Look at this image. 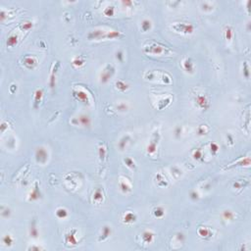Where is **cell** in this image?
<instances>
[{
    "instance_id": "24",
    "label": "cell",
    "mask_w": 251,
    "mask_h": 251,
    "mask_svg": "<svg viewBox=\"0 0 251 251\" xmlns=\"http://www.w3.org/2000/svg\"><path fill=\"white\" fill-rule=\"evenodd\" d=\"M116 87H117V89H119L120 91H126L128 89L130 85L128 84H126L123 81H118V82H116Z\"/></svg>"
},
{
    "instance_id": "23",
    "label": "cell",
    "mask_w": 251,
    "mask_h": 251,
    "mask_svg": "<svg viewBox=\"0 0 251 251\" xmlns=\"http://www.w3.org/2000/svg\"><path fill=\"white\" fill-rule=\"evenodd\" d=\"M151 27H152V23L150 20L144 19L141 22V30L143 32H148L149 30H151Z\"/></svg>"
},
{
    "instance_id": "46",
    "label": "cell",
    "mask_w": 251,
    "mask_h": 251,
    "mask_svg": "<svg viewBox=\"0 0 251 251\" xmlns=\"http://www.w3.org/2000/svg\"><path fill=\"white\" fill-rule=\"evenodd\" d=\"M123 57H124L123 52H122V51L117 52V59L120 61V62H122V61H123Z\"/></svg>"
},
{
    "instance_id": "48",
    "label": "cell",
    "mask_w": 251,
    "mask_h": 251,
    "mask_svg": "<svg viewBox=\"0 0 251 251\" xmlns=\"http://www.w3.org/2000/svg\"><path fill=\"white\" fill-rule=\"evenodd\" d=\"M27 249H29V250H41V249H43V248H42V247H40V246H30Z\"/></svg>"
},
{
    "instance_id": "32",
    "label": "cell",
    "mask_w": 251,
    "mask_h": 251,
    "mask_svg": "<svg viewBox=\"0 0 251 251\" xmlns=\"http://www.w3.org/2000/svg\"><path fill=\"white\" fill-rule=\"evenodd\" d=\"M72 64L73 65H74L75 67H82V65H84V61L82 59L81 57H76V58H74V59H73V61H72Z\"/></svg>"
},
{
    "instance_id": "42",
    "label": "cell",
    "mask_w": 251,
    "mask_h": 251,
    "mask_svg": "<svg viewBox=\"0 0 251 251\" xmlns=\"http://www.w3.org/2000/svg\"><path fill=\"white\" fill-rule=\"evenodd\" d=\"M98 152H99V158H100V160H104V158H105V156H106V150H105V148H104L103 146H100Z\"/></svg>"
},
{
    "instance_id": "27",
    "label": "cell",
    "mask_w": 251,
    "mask_h": 251,
    "mask_svg": "<svg viewBox=\"0 0 251 251\" xmlns=\"http://www.w3.org/2000/svg\"><path fill=\"white\" fill-rule=\"evenodd\" d=\"M156 149H157V143H156V141H154V140H152V141L147 145L146 151H147L148 154H154L156 152Z\"/></svg>"
},
{
    "instance_id": "5",
    "label": "cell",
    "mask_w": 251,
    "mask_h": 251,
    "mask_svg": "<svg viewBox=\"0 0 251 251\" xmlns=\"http://www.w3.org/2000/svg\"><path fill=\"white\" fill-rule=\"evenodd\" d=\"M72 123L75 126H82V127H90L91 125V120L89 118V116L87 115H81L79 116L78 118H74L72 120Z\"/></svg>"
},
{
    "instance_id": "33",
    "label": "cell",
    "mask_w": 251,
    "mask_h": 251,
    "mask_svg": "<svg viewBox=\"0 0 251 251\" xmlns=\"http://www.w3.org/2000/svg\"><path fill=\"white\" fill-rule=\"evenodd\" d=\"M11 215V211L9 209L8 207H5V206H2L1 207V216L3 218H9Z\"/></svg>"
},
{
    "instance_id": "3",
    "label": "cell",
    "mask_w": 251,
    "mask_h": 251,
    "mask_svg": "<svg viewBox=\"0 0 251 251\" xmlns=\"http://www.w3.org/2000/svg\"><path fill=\"white\" fill-rule=\"evenodd\" d=\"M108 30L104 29H96L88 33L87 38L89 40H100V39H107Z\"/></svg>"
},
{
    "instance_id": "39",
    "label": "cell",
    "mask_w": 251,
    "mask_h": 251,
    "mask_svg": "<svg viewBox=\"0 0 251 251\" xmlns=\"http://www.w3.org/2000/svg\"><path fill=\"white\" fill-rule=\"evenodd\" d=\"M32 26H33L32 22H30V21H27V22L23 23V25H22V30H30V29H32Z\"/></svg>"
},
{
    "instance_id": "12",
    "label": "cell",
    "mask_w": 251,
    "mask_h": 251,
    "mask_svg": "<svg viewBox=\"0 0 251 251\" xmlns=\"http://www.w3.org/2000/svg\"><path fill=\"white\" fill-rule=\"evenodd\" d=\"M136 221V216L133 212H127L123 217V222L125 224H133Z\"/></svg>"
},
{
    "instance_id": "15",
    "label": "cell",
    "mask_w": 251,
    "mask_h": 251,
    "mask_svg": "<svg viewBox=\"0 0 251 251\" xmlns=\"http://www.w3.org/2000/svg\"><path fill=\"white\" fill-rule=\"evenodd\" d=\"M111 232H112V231H111V226H104L103 228H102V231H101V237H100V238H99V240H104V239H106L107 237H109L110 235H111Z\"/></svg>"
},
{
    "instance_id": "11",
    "label": "cell",
    "mask_w": 251,
    "mask_h": 251,
    "mask_svg": "<svg viewBox=\"0 0 251 251\" xmlns=\"http://www.w3.org/2000/svg\"><path fill=\"white\" fill-rule=\"evenodd\" d=\"M65 240L68 244H71V245H76L78 240H76V231L70 232L68 234H66L65 235Z\"/></svg>"
},
{
    "instance_id": "45",
    "label": "cell",
    "mask_w": 251,
    "mask_h": 251,
    "mask_svg": "<svg viewBox=\"0 0 251 251\" xmlns=\"http://www.w3.org/2000/svg\"><path fill=\"white\" fill-rule=\"evenodd\" d=\"M190 198L192 200H194V201H196V200L199 199V194H198V192L195 191V190L191 191L190 192Z\"/></svg>"
},
{
    "instance_id": "2",
    "label": "cell",
    "mask_w": 251,
    "mask_h": 251,
    "mask_svg": "<svg viewBox=\"0 0 251 251\" xmlns=\"http://www.w3.org/2000/svg\"><path fill=\"white\" fill-rule=\"evenodd\" d=\"M115 73V69L112 65H107L100 74V82L101 84H107Z\"/></svg>"
},
{
    "instance_id": "41",
    "label": "cell",
    "mask_w": 251,
    "mask_h": 251,
    "mask_svg": "<svg viewBox=\"0 0 251 251\" xmlns=\"http://www.w3.org/2000/svg\"><path fill=\"white\" fill-rule=\"evenodd\" d=\"M192 157H193L195 160H199L202 157V151L200 149H196V150L193 152V154H192Z\"/></svg>"
},
{
    "instance_id": "7",
    "label": "cell",
    "mask_w": 251,
    "mask_h": 251,
    "mask_svg": "<svg viewBox=\"0 0 251 251\" xmlns=\"http://www.w3.org/2000/svg\"><path fill=\"white\" fill-rule=\"evenodd\" d=\"M145 52L147 53H150L153 55H162L166 52V48H164L163 46H160V45L157 44H153L150 45V46H147V48H145Z\"/></svg>"
},
{
    "instance_id": "47",
    "label": "cell",
    "mask_w": 251,
    "mask_h": 251,
    "mask_svg": "<svg viewBox=\"0 0 251 251\" xmlns=\"http://www.w3.org/2000/svg\"><path fill=\"white\" fill-rule=\"evenodd\" d=\"M180 133H182V128H180V127H177V128H176V131H175V134H176V137H180Z\"/></svg>"
},
{
    "instance_id": "28",
    "label": "cell",
    "mask_w": 251,
    "mask_h": 251,
    "mask_svg": "<svg viewBox=\"0 0 251 251\" xmlns=\"http://www.w3.org/2000/svg\"><path fill=\"white\" fill-rule=\"evenodd\" d=\"M103 14L105 15V16H107V17H112V16H114V14H115V8L113 7V6H107V7H105L104 8V10H103Z\"/></svg>"
},
{
    "instance_id": "26",
    "label": "cell",
    "mask_w": 251,
    "mask_h": 251,
    "mask_svg": "<svg viewBox=\"0 0 251 251\" xmlns=\"http://www.w3.org/2000/svg\"><path fill=\"white\" fill-rule=\"evenodd\" d=\"M128 140H130V137H128V136H125L121 138V140L119 141L118 143V146L119 148L121 149V150H125L126 146H127V143L128 142Z\"/></svg>"
},
{
    "instance_id": "6",
    "label": "cell",
    "mask_w": 251,
    "mask_h": 251,
    "mask_svg": "<svg viewBox=\"0 0 251 251\" xmlns=\"http://www.w3.org/2000/svg\"><path fill=\"white\" fill-rule=\"evenodd\" d=\"M195 104L199 109L201 110H207L208 107H209V100L207 99V97L205 95H202V94H199L195 97Z\"/></svg>"
},
{
    "instance_id": "21",
    "label": "cell",
    "mask_w": 251,
    "mask_h": 251,
    "mask_svg": "<svg viewBox=\"0 0 251 251\" xmlns=\"http://www.w3.org/2000/svg\"><path fill=\"white\" fill-rule=\"evenodd\" d=\"M6 43H7V46H9V47H13V46H15V45L18 43V35H11L8 38L7 42H6Z\"/></svg>"
},
{
    "instance_id": "1",
    "label": "cell",
    "mask_w": 251,
    "mask_h": 251,
    "mask_svg": "<svg viewBox=\"0 0 251 251\" xmlns=\"http://www.w3.org/2000/svg\"><path fill=\"white\" fill-rule=\"evenodd\" d=\"M173 30L177 32H180L182 35H191L194 32V27L191 24L185 23H176L172 26Z\"/></svg>"
},
{
    "instance_id": "30",
    "label": "cell",
    "mask_w": 251,
    "mask_h": 251,
    "mask_svg": "<svg viewBox=\"0 0 251 251\" xmlns=\"http://www.w3.org/2000/svg\"><path fill=\"white\" fill-rule=\"evenodd\" d=\"M42 95H43V92H42L41 89H36L35 92V104H39L40 101L42 99Z\"/></svg>"
},
{
    "instance_id": "25",
    "label": "cell",
    "mask_w": 251,
    "mask_h": 251,
    "mask_svg": "<svg viewBox=\"0 0 251 251\" xmlns=\"http://www.w3.org/2000/svg\"><path fill=\"white\" fill-rule=\"evenodd\" d=\"M153 214H154V216L156 218H162V217H164L165 215V209L161 206L156 207L155 209L153 210Z\"/></svg>"
},
{
    "instance_id": "31",
    "label": "cell",
    "mask_w": 251,
    "mask_h": 251,
    "mask_svg": "<svg viewBox=\"0 0 251 251\" xmlns=\"http://www.w3.org/2000/svg\"><path fill=\"white\" fill-rule=\"evenodd\" d=\"M225 36H226V39L228 41H231L232 39V36H234V32H232V30L229 27H228L225 30Z\"/></svg>"
},
{
    "instance_id": "20",
    "label": "cell",
    "mask_w": 251,
    "mask_h": 251,
    "mask_svg": "<svg viewBox=\"0 0 251 251\" xmlns=\"http://www.w3.org/2000/svg\"><path fill=\"white\" fill-rule=\"evenodd\" d=\"M222 217L226 221H232L234 219V213L232 210H225L222 214Z\"/></svg>"
},
{
    "instance_id": "40",
    "label": "cell",
    "mask_w": 251,
    "mask_h": 251,
    "mask_svg": "<svg viewBox=\"0 0 251 251\" xmlns=\"http://www.w3.org/2000/svg\"><path fill=\"white\" fill-rule=\"evenodd\" d=\"M219 145L217 144V143H215V142H212L210 144V151H211V153H212V154H216L217 152L219 151Z\"/></svg>"
},
{
    "instance_id": "22",
    "label": "cell",
    "mask_w": 251,
    "mask_h": 251,
    "mask_svg": "<svg viewBox=\"0 0 251 251\" xmlns=\"http://www.w3.org/2000/svg\"><path fill=\"white\" fill-rule=\"evenodd\" d=\"M14 242L13 237H11V234H5L4 237H2V243L4 244L5 246H11Z\"/></svg>"
},
{
    "instance_id": "9",
    "label": "cell",
    "mask_w": 251,
    "mask_h": 251,
    "mask_svg": "<svg viewBox=\"0 0 251 251\" xmlns=\"http://www.w3.org/2000/svg\"><path fill=\"white\" fill-rule=\"evenodd\" d=\"M182 68L188 74H193L194 73V64L190 59H185L182 61Z\"/></svg>"
},
{
    "instance_id": "19",
    "label": "cell",
    "mask_w": 251,
    "mask_h": 251,
    "mask_svg": "<svg viewBox=\"0 0 251 251\" xmlns=\"http://www.w3.org/2000/svg\"><path fill=\"white\" fill-rule=\"evenodd\" d=\"M93 201L95 203H100L103 201V192L101 191L100 188H97L93 193Z\"/></svg>"
},
{
    "instance_id": "37",
    "label": "cell",
    "mask_w": 251,
    "mask_h": 251,
    "mask_svg": "<svg viewBox=\"0 0 251 251\" xmlns=\"http://www.w3.org/2000/svg\"><path fill=\"white\" fill-rule=\"evenodd\" d=\"M124 161H125L126 165H127L128 168H131V169L136 168V163H134V161L131 158H126Z\"/></svg>"
},
{
    "instance_id": "38",
    "label": "cell",
    "mask_w": 251,
    "mask_h": 251,
    "mask_svg": "<svg viewBox=\"0 0 251 251\" xmlns=\"http://www.w3.org/2000/svg\"><path fill=\"white\" fill-rule=\"evenodd\" d=\"M117 109L119 110V111H121V112H125V111H127V110L128 109V105L127 103H125V102H120L117 105Z\"/></svg>"
},
{
    "instance_id": "16",
    "label": "cell",
    "mask_w": 251,
    "mask_h": 251,
    "mask_svg": "<svg viewBox=\"0 0 251 251\" xmlns=\"http://www.w3.org/2000/svg\"><path fill=\"white\" fill-rule=\"evenodd\" d=\"M55 214H56V217L58 219L64 220V219H66L67 217H68V210H67L66 208L60 207V208H58V209L56 210Z\"/></svg>"
},
{
    "instance_id": "4",
    "label": "cell",
    "mask_w": 251,
    "mask_h": 251,
    "mask_svg": "<svg viewBox=\"0 0 251 251\" xmlns=\"http://www.w3.org/2000/svg\"><path fill=\"white\" fill-rule=\"evenodd\" d=\"M35 160L39 164H45L48 160V153L47 150L44 147H38L35 151Z\"/></svg>"
},
{
    "instance_id": "13",
    "label": "cell",
    "mask_w": 251,
    "mask_h": 251,
    "mask_svg": "<svg viewBox=\"0 0 251 251\" xmlns=\"http://www.w3.org/2000/svg\"><path fill=\"white\" fill-rule=\"evenodd\" d=\"M23 62H24V65L29 69H33L36 66V60L33 57H30V56L25 57Z\"/></svg>"
},
{
    "instance_id": "49",
    "label": "cell",
    "mask_w": 251,
    "mask_h": 251,
    "mask_svg": "<svg viewBox=\"0 0 251 251\" xmlns=\"http://www.w3.org/2000/svg\"><path fill=\"white\" fill-rule=\"evenodd\" d=\"M122 4L125 6H131L133 5V2L131 1H122Z\"/></svg>"
},
{
    "instance_id": "18",
    "label": "cell",
    "mask_w": 251,
    "mask_h": 251,
    "mask_svg": "<svg viewBox=\"0 0 251 251\" xmlns=\"http://www.w3.org/2000/svg\"><path fill=\"white\" fill-rule=\"evenodd\" d=\"M120 188H121V190H122L123 193H128V192L131 190L130 183L127 182V180H121V182H120Z\"/></svg>"
},
{
    "instance_id": "14",
    "label": "cell",
    "mask_w": 251,
    "mask_h": 251,
    "mask_svg": "<svg viewBox=\"0 0 251 251\" xmlns=\"http://www.w3.org/2000/svg\"><path fill=\"white\" fill-rule=\"evenodd\" d=\"M198 235L200 237H203V238H207V237H210L212 235V232L210 231L209 229L207 228H204V226H201V228L198 229Z\"/></svg>"
},
{
    "instance_id": "43",
    "label": "cell",
    "mask_w": 251,
    "mask_h": 251,
    "mask_svg": "<svg viewBox=\"0 0 251 251\" xmlns=\"http://www.w3.org/2000/svg\"><path fill=\"white\" fill-rule=\"evenodd\" d=\"M38 229H36L35 226H32V229H30V237L35 238V237H38Z\"/></svg>"
},
{
    "instance_id": "29",
    "label": "cell",
    "mask_w": 251,
    "mask_h": 251,
    "mask_svg": "<svg viewBox=\"0 0 251 251\" xmlns=\"http://www.w3.org/2000/svg\"><path fill=\"white\" fill-rule=\"evenodd\" d=\"M121 36V32H117V30H108V35H107V39H115Z\"/></svg>"
},
{
    "instance_id": "8",
    "label": "cell",
    "mask_w": 251,
    "mask_h": 251,
    "mask_svg": "<svg viewBox=\"0 0 251 251\" xmlns=\"http://www.w3.org/2000/svg\"><path fill=\"white\" fill-rule=\"evenodd\" d=\"M74 96L78 100L82 101V102H84V103L88 102V94H87V91H84L82 89L74 90Z\"/></svg>"
},
{
    "instance_id": "17",
    "label": "cell",
    "mask_w": 251,
    "mask_h": 251,
    "mask_svg": "<svg viewBox=\"0 0 251 251\" xmlns=\"http://www.w3.org/2000/svg\"><path fill=\"white\" fill-rule=\"evenodd\" d=\"M39 198H40V192H39L38 186H35L29 195V200L30 201H36V200H38Z\"/></svg>"
},
{
    "instance_id": "44",
    "label": "cell",
    "mask_w": 251,
    "mask_h": 251,
    "mask_svg": "<svg viewBox=\"0 0 251 251\" xmlns=\"http://www.w3.org/2000/svg\"><path fill=\"white\" fill-rule=\"evenodd\" d=\"M243 66L245 67V68H244L243 76H245L246 79H248V78H249V68H248V65H247V63H246V62H244V63H243Z\"/></svg>"
},
{
    "instance_id": "50",
    "label": "cell",
    "mask_w": 251,
    "mask_h": 251,
    "mask_svg": "<svg viewBox=\"0 0 251 251\" xmlns=\"http://www.w3.org/2000/svg\"><path fill=\"white\" fill-rule=\"evenodd\" d=\"M6 128H7V127H6V124L4 123V122H3V123L1 124V131H2V133L4 131V130H5Z\"/></svg>"
},
{
    "instance_id": "34",
    "label": "cell",
    "mask_w": 251,
    "mask_h": 251,
    "mask_svg": "<svg viewBox=\"0 0 251 251\" xmlns=\"http://www.w3.org/2000/svg\"><path fill=\"white\" fill-rule=\"evenodd\" d=\"M207 133H208V128L205 125H200L199 127H198L197 133L199 134V136H204V134H206Z\"/></svg>"
},
{
    "instance_id": "10",
    "label": "cell",
    "mask_w": 251,
    "mask_h": 251,
    "mask_svg": "<svg viewBox=\"0 0 251 251\" xmlns=\"http://www.w3.org/2000/svg\"><path fill=\"white\" fill-rule=\"evenodd\" d=\"M142 240L143 242L146 243V244H150L153 240H154V232H153L152 231H144L142 232Z\"/></svg>"
},
{
    "instance_id": "35",
    "label": "cell",
    "mask_w": 251,
    "mask_h": 251,
    "mask_svg": "<svg viewBox=\"0 0 251 251\" xmlns=\"http://www.w3.org/2000/svg\"><path fill=\"white\" fill-rule=\"evenodd\" d=\"M55 73H56V71H53L51 73L50 75V79H49V85L51 88H54L55 84H56V76H55Z\"/></svg>"
},
{
    "instance_id": "36",
    "label": "cell",
    "mask_w": 251,
    "mask_h": 251,
    "mask_svg": "<svg viewBox=\"0 0 251 251\" xmlns=\"http://www.w3.org/2000/svg\"><path fill=\"white\" fill-rule=\"evenodd\" d=\"M201 7H202V10H204V11H212L213 10V5L209 2H202Z\"/></svg>"
}]
</instances>
